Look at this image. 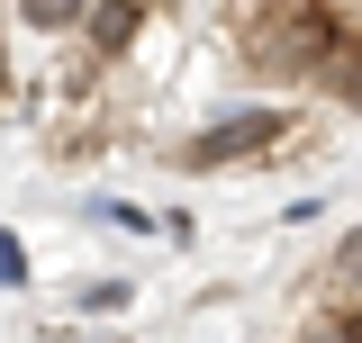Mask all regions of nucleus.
Instances as JSON below:
<instances>
[{
	"mask_svg": "<svg viewBox=\"0 0 362 343\" xmlns=\"http://www.w3.org/2000/svg\"><path fill=\"white\" fill-rule=\"evenodd\" d=\"M272 145H290V118H272V109H235L218 127H199L181 145V163L190 172H218V163H245V154H272Z\"/></svg>",
	"mask_w": 362,
	"mask_h": 343,
	"instance_id": "f257e3e1",
	"label": "nucleus"
},
{
	"mask_svg": "<svg viewBox=\"0 0 362 343\" xmlns=\"http://www.w3.org/2000/svg\"><path fill=\"white\" fill-rule=\"evenodd\" d=\"M18 18H28L37 37H64V28H82V18H90V0H18Z\"/></svg>",
	"mask_w": 362,
	"mask_h": 343,
	"instance_id": "20e7f679",
	"label": "nucleus"
},
{
	"mask_svg": "<svg viewBox=\"0 0 362 343\" xmlns=\"http://www.w3.org/2000/svg\"><path fill=\"white\" fill-rule=\"evenodd\" d=\"M308 90H326L344 118H362V37H335V45H326V64H317Z\"/></svg>",
	"mask_w": 362,
	"mask_h": 343,
	"instance_id": "f03ea898",
	"label": "nucleus"
},
{
	"mask_svg": "<svg viewBox=\"0 0 362 343\" xmlns=\"http://www.w3.org/2000/svg\"><path fill=\"white\" fill-rule=\"evenodd\" d=\"M82 28H90V45H100V54H118V45L136 37V0H90Z\"/></svg>",
	"mask_w": 362,
	"mask_h": 343,
	"instance_id": "7ed1b4c3",
	"label": "nucleus"
},
{
	"mask_svg": "<svg viewBox=\"0 0 362 343\" xmlns=\"http://www.w3.org/2000/svg\"><path fill=\"white\" fill-rule=\"evenodd\" d=\"M28 262H18V235H0V280H18Z\"/></svg>",
	"mask_w": 362,
	"mask_h": 343,
	"instance_id": "423d86ee",
	"label": "nucleus"
},
{
	"mask_svg": "<svg viewBox=\"0 0 362 343\" xmlns=\"http://www.w3.org/2000/svg\"><path fill=\"white\" fill-rule=\"evenodd\" d=\"M0 109H9V54H0Z\"/></svg>",
	"mask_w": 362,
	"mask_h": 343,
	"instance_id": "0eeeda50",
	"label": "nucleus"
},
{
	"mask_svg": "<svg viewBox=\"0 0 362 343\" xmlns=\"http://www.w3.org/2000/svg\"><path fill=\"white\" fill-rule=\"evenodd\" d=\"M326 299H362V226L335 244V271H326Z\"/></svg>",
	"mask_w": 362,
	"mask_h": 343,
	"instance_id": "39448f33",
	"label": "nucleus"
},
{
	"mask_svg": "<svg viewBox=\"0 0 362 343\" xmlns=\"http://www.w3.org/2000/svg\"><path fill=\"white\" fill-rule=\"evenodd\" d=\"M308 343H335V335H326V325H317V335H308Z\"/></svg>",
	"mask_w": 362,
	"mask_h": 343,
	"instance_id": "6e6552de",
	"label": "nucleus"
}]
</instances>
